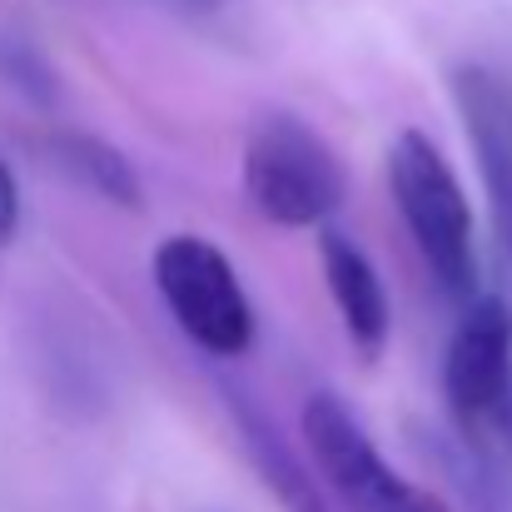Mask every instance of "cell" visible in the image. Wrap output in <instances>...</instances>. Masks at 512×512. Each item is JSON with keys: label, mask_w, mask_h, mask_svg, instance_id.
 Here are the masks:
<instances>
[{"label": "cell", "mask_w": 512, "mask_h": 512, "mask_svg": "<svg viewBox=\"0 0 512 512\" xmlns=\"http://www.w3.org/2000/svg\"><path fill=\"white\" fill-rule=\"evenodd\" d=\"M224 398H229V413H234L244 458L259 473V483L274 493L279 512H334L329 508V493L319 488V478L309 473V463L294 458V448L284 443V433L274 428V418L259 403H249L244 393H234V388H224Z\"/></svg>", "instance_id": "7"}, {"label": "cell", "mask_w": 512, "mask_h": 512, "mask_svg": "<svg viewBox=\"0 0 512 512\" xmlns=\"http://www.w3.org/2000/svg\"><path fill=\"white\" fill-rule=\"evenodd\" d=\"M458 95H463V115H468V130H473V145H478L483 179L493 189L498 244L512 264V110L488 75H463Z\"/></svg>", "instance_id": "8"}, {"label": "cell", "mask_w": 512, "mask_h": 512, "mask_svg": "<svg viewBox=\"0 0 512 512\" xmlns=\"http://www.w3.org/2000/svg\"><path fill=\"white\" fill-rule=\"evenodd\" d=\"M319 259H324V284L339 304V319L348 329L353 348L363 358H378L383 343H388V324H393V309H388V289H383V274L373 269V259L339 229H324L319 239Z\"/></svg>", "instance_id": "6"}, {"label": "cell", "mask_w": 512, "mask_h": 512, "mask_svg": "<svg viewBox=\"0 0 512 512\" xmlns=\"http://www.w3.org/2000/svg\"><path fill=\"white\" fill-rule=\"evenodd\" d=\"M388 189H393V204H398L418 254L428 259L433 279L448 294L468 299L478 284L473 204H468L458 174L448 170L443 150L423 130H403L388 145Z\"/></svg>", "instance_id": "1"}, {"label": "cell", "mask_w": 512, "mask_h": 512, "mask_svg": "<svg viewBox=\"0 0 512 512\" xmlns=\"http://www.w3.org/2000/svg\"><path fill=\"white\" fill-rule=\"evenodd\" d=\"M299 428H304V448L314 453L319 473L334 483L348 512H443L438 498H428L423 488H413L388 468L378 443L358 428V418L334 393H314L299 413Z\"/></svg>", "instance_id": "5"}, {"label": "cell", "mask_w": 512, "mask_h": 512, "mask_svg": "<svg viewBox=\"0 0 512 512\" xmlns=\"http://www.w3.org/2000/svg\"><path fill=\"white\" fill-rule=\"evenodd\" d=\"M155 289L184 329V339L209 358H239L254 343V309L229 264V254L199 234H170L155 249Z\"/></svg>", "instance_id": "3"}, {"label": "cell", "mask_w": 512, "mask_h": 512, "mask_svg": "<svg viewBox=\"0 0 512 512\" xmlns=\"http://www.w3.org/2000/svg\"><path fill=\"white\" fill-rule=\"evenodd\" d=\"M55 150H60L65 170L75 174L80 184H90L95 194H105V199H115V204H125V209H140V204H145L140 179H135L130 160H125L115 145L90 140V135H70V140H55Z\"/></svg>", "instance_id": "9"}, {"label": "cell", "mask_w": 512, "mask_h": 512, "mask_svg": "<svg viewBox=\"0 0 512 512\" xmlns=\"http://www.w3.org/2000/svg\"><path fill=\"white\" fill-rule=\"evenodd\" d=\"M15 229H20V184H15L10 165L0 160V249L15 239Z\"/></svg>", "instance_id": "10"}, {"label": "cell", "mask_w": 512, "mask_h": 512, "mask_svg": "<svg viewBox=\"0 0 512 512\" xmlns=\"http://www.w3.org/2000/svg\"><path fill=\"white\" fill-rule=\"evenodd\" d=\"M443 393L483 448H512V299H468L443 353Z\"/></svg>", "instance_id": "4"}, {"label": "cell", "mask_w": 512, "mask_h": 512, "mask_svg": "<svg viewBox=\"0 0 512 512\" xmlns=\"http://www.w3.org/2000/svg\"><path fill=\"white\" fill-rule=\"evenodd\" d=\"M244 194L279 229H319L339 214L348 170L299 115H269L244 145Z\"/></svg>", "instance_id": "2"}]
</instances>
